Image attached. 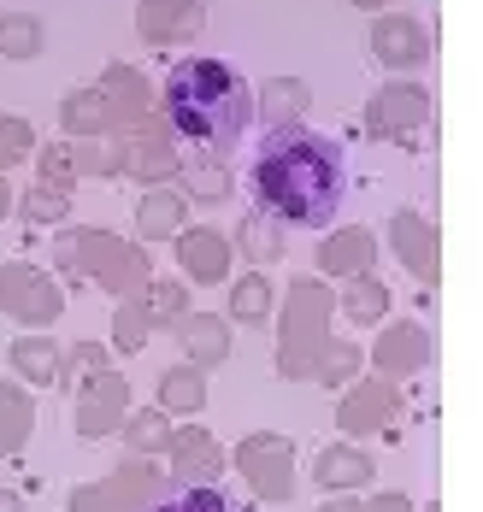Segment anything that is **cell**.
Returning a JSON list of instances; mask_svg holds the SVG:
<instances>
[{"label": "cell", "instance_id": "obj_1", "mask_svg": "<svg viewBox=\"0 0 483 512\" xmlns=\"http://www.w3.org/2000/svg\"><path fill=\"white\" fill-rule=\"evenodd\" d=\"M248 189H254V206L271 218L324 230L348 195V148L313 124H277L254 148Z\"/></svg>", "mask_w": 483, "mask_h": 512}, {"label": "cell", "instance_id": "obj_2", "mask_svg": "<svg viewBox=\"0 0 483 512\" xmlns=\"http://www.w3.org/2000/svg\"><path fill=\"white\" fill-rule=\"evenodd\" d=\"M160 112L171 118L177 142H201V148H218V154H236L248 124H254V89L230 59L189 53L165 77Z\"/></svg>", "mask_w": 483, "mask_h": 512}, {"label": "cell", "instance_id": "obj_3", "mask_svg": "<svg viewBox=\"0 0 483 512\" xmlns=\"http://www.w3.org/2000/svg\"><path fill=\"white\" fill-rule=\"evenodd\" d=\"M330 312H336V295L313 283V277H295L289 283V301H283V318H277V371L283 377H313L319 371V354L330 342Z\"/></svg>", "mask_w": 483, "mask_h": 512}, {"label": "cell", "instance_id": "obj_4", "mask_svg": "<svg viewBox=\"0 0 483 512\" xmlns=\"http://www.w3.org/2000/svg\"><path fill=\"white\" fill-rule=\"evenodd\" d=\"M171 489H177V483H171L148 454H130L124 465H112L107 477L77 483V489L65 495V512H148L154 501H165Z\"/></svg>", "mask_w": 483, "mask_h": 512}, {"label": "cell", "instance_id": "obj_5", "mask_svg": "<svg viewBox=\"0 0 483 512\" xmlns=\"http://www.w3.org/2000/svg\"><path fill=\"white\" fill-rule=\"evenodd\" d=\"M366 136L389 148H425L430 142V89L413 77H389L366 101Z\"/></svg>", "mask_w": 483, "mask_h": 512}, {"label": "cell", "instance_id": "obj_6", "mask_svg": "<svg viewBox=\"0 0 483 512\" xmlns=\"http://www.w3.org/2000/svg\"><path fill=\"white\" fill-rule=\"evenodd\" d=\"M0 312L18 330H48V324H59V312H65V289H59L42 265L6 259L0 265Z\"/></svg>", "mask_w": 483, "mask_h": 512}, {"label": "cell", "instance_id": "obj_7", "mask_svg": "<svg viewBox=\"0 0 483 512\" xmlns=\"http://www.w3.org/2000/svg\"><path fill=\"white\" fill-rule=\"evenodd\" d=\"M236 471L248 477V489L271 501V507H283L289 495H295V442L289 436H277V430H254V436H242L236 442Z\"/></svg>", "mask_w": 483, "mask_h": 512}, {"label": "cell", "instance_id": "obj_8", "mask_svg": "<svg viewBox=\"0 0 483 512\" xmlns=\"http://www.w3.org/2000/svg\"><path fill=\"white\" fill-rule=\"evenodd\" d=\"M112 136H118V148H124V177H136L142 189L171 183V171H177V130H171L165 112H142L136 124H124V130H112Z\"/></svg>", "mask_w": 483, "mask_h": 512}, {"label": "cell", "instance_id": "obj_9", "mask_svg": "<svg viewBox=\"0 0 483 512\" xmlns=\"http://www.w3.org/2000/svg\"><path fill=\"white\" fill-rule=\"evenodd\" d=\"M124 418H130V383H124L118 371H101L95 383H83V389L71 395V430H77L83 442L112 436Z\"/></svg>", "mask_w": 483, "mask_h": 512}, {"label": "cell", "instance_id": "obj_10", "mask_svg": "<svg viewBox=\"0 0 483 512\" xmlns=\"http://www.w3.org/2000/svg\"><path fill=\"white\" fill-rule=\"evenodd\" d=\"M372 59L383 65V71H395V77L419 71V65L430 59V24L425 18H413V12H377Z\"/></svg>", "mask_w": 483, "mask_h": 512}, {"label": "cell", "instance_id": "obj_11", "mask_svg": "<svg viewBox=\"0 0 483 512\" xmlns=\"http://www.w3.org/2000/svg\"><path fill=\"white\" fill-rule=\"evenodd\" d=\"M207 30V6L201 0H136V36L148 48H189Z\"/></svg>", "mask_w": 483, "mask_h": 512}, {"label": "cell", "instance_id": "obj_12", "mask_svg": "<svg viewBox=\"0 0 483 512\" xmlns=\"http://www.w3.org/2000/svg\"><path fill=\"white\" fill-rule=\"evenodd\" d=\"M401 418V389L389 377H354V389L342 395L336 407V424L342 436H377V430H395Z\"/></svg>", "mask_w": 483, "mask_h": 512}, {"label": "cell", "instance_id": "obj_13", "mask_svg": "<svg viewBox=\"0 0 483 512\" xmlns=\"http://www.w3.org/2000/svg\"><path fill=\"white\" fill-rule=\"evenodd\" d=\"M165 477L177 483V489H189V483H218L224 477V448H218V436L207 424H183V430H171V448H165Z\"/></svg>", "mask_w": 483, "mask_h": 512}, {"label": "cell", "instance_id": "obj_14", "mask_svg": "<svg viewBox=\"0 0 483 512\" xmlns=\"http://www.w3.org/2000/svg\"><path fill=\"white\" fill-rule=\"evenodd\" d=\"M230 154H218V148H201V142H183V154H177V171H171V183L183 189V201H224L230 189H236V177H230Z\"/></svg>", "mask_w": 483, "mask_h": 512}, {"label": "cell", "instance_id": "obj_15", "mask_svg": "<svg viewBox=\"0 0 483 512\" xmlns=\"http://www.w3.org/2000/svg\"><path fill=\"white\" fill-rule=\"evenodd\" d=\"M171 242H177V265H183L189 283H224L230 277L236 248H230V236H218L213 224H183Z\"/></svg>", "mask_w": 483, "mask_h": 512}, {"label": "cell", "instance_id": "obj_16", "mask_svg": "<svg viewBox=\"0 0 483 512\" xmlns=\"http://www.w3.org/2000/svg\"><path fill=\"white\" fill-rule=\"evenodd\" d=\"M372 365H377V377H389V383L419 377L430 365V330L425 324H389L372 348Z\"/></svg>", "mask_w": 483, "mask_h": 512}, {"label": "cell", "instance_id": "obj_17", "mask_svg": "<svg viewBox=\"0 0 483 512\" xmlns=\"http://www.w3.org/2000/svg\"><path fill=\"white\" fill-rule=\"evenodd\" d=\"M389 248H395V259H401L425 289L436 283V224H430L425 212L401 206V212L389 218Z\"/></svg>", "mask_w": 483, "mask_h": 512}, {"label": "cell", "instance_id": "obj_18", "mask_svg": "<svg viewBox=\"0 0 483 512\" xmlns=\"http://www.w3.org/2000/svg\"><path fill=\"white\" fill-rule=\"evenodd\" d=\"M377 477V460L360 448V442H330L313 454V483L330 489V495H360Z\"/></svg>", "mask_w": 483, "mask_h": 512}, {"label": "cell", "instance_id": "obj_19", "mask_svg": "<svg viewBox=\"0 0 483 512\" xmlns=\"http://www.w3.org/2000/svg\"><path fill=\"white\" fill-rule=\"evenodd\" d=\"M112 230H95V224H77V230H59L54 236V265L71 277V283H95L101 259L112 254Z\"/></svg>", "mask_w": 483, "mask_h": 512}, {"label": "cell", "instance_id": "obj_20", "mask_svg": "<svg viewBox=\"0 0 483 512\" xmlns=\"http://www.w3.org/2000/svg\"><path fill=\"white\" fill-rule=\"evenodd\" d=\"M183 224H189V201H183L177 183H154L136 201V242H171Z\"/></svg>", "mask_w": 483, "mask_h": 512}, {"label": "cell", "instance_id": "obj_21", "mask_svg": "<svg viewBox=\"0 0 483 512\" xmlns=\"http://www.w3.org/2000/svg\"><path fill=\"white\" fill-rule=\"evenodd\" d=\"M59 348L48 330H24L12 348H6V359H12V377L24 383V389H54L59 383Z\"/></svg>", "mask_w": 483, "mask_h": 512}, {"label": "cell", "instance_id": "obj_22", "mask_svg": "<svg viewBox=\"0 0 483 512\" xmlns=\"http://www.w3.org/2000/svg\"><path fill=\"white\" fill-rule=\"evenodd\" d=\"M177 342H183V359H189V365L213 371V365L230 359V324H224L218 312H183V318H177Z\"/></svg>", "mask_w": 483, "mask_h": 512}, {"label": "cell", "instance_id": "obj_23", "mask_svg": "<svg viewBox=\"0 0 483 512\" xmlns=\"http://www.w3.org/2000/svg\"><path fill=\"white\" fill-rule=\"evenodd\" d=\"M372 265H377V236L360 230V224L330 230V236L319 242V271L324 277H360V271H372Z\"/></svg>", "mask_w": 483, "mask_h": 512}, {"label": "cell", "instance_id": "obj_24", "mask_svg": "<svg viewBox=\"0 0 483 512\" xmlns=\"http://www.w3.org/2000/svg\"><path fill=\"white\" fill-rule=\"evenodd\" d=\"M36 436V401L18 377H0V460H18Z\"/></svg>", "mask_w": 483, "mask_h": 512}, {"label": "cell", "instance_id": "obj_25", "mask_svg": "<svg viewBox=\"0 0 483 512\" xmlns=\"http://www.w3.org/2000/svg\"><path fill=\"white\" fill-rule=\"evenodd\" d=\"M148 277H154L148 248H142V242H124V236L112 242V254L101 259V271H95V283L107 289L112 301H118V295H142V289H148Z\"/></svg>", "mask_w": 483, "mask_h": 512}, {"label": "cell", "instance_id": "obj_26", "mask_svg": "<svg viewBox=\"0 0 483 512\" xmlns=\"http://www.w3.org/2000/svg\"><path fill=\"white\" fill-rule=\"evenodd\" d=\"M59 124H65V136H112L118 130V112H112L107 89L101 83H89V89H71L65 101H59Z\"/></svg>", "mask_w": 483, "mask_h": 512}, {"label": "cell", "instance_id": "obj_27", "mask_svg": "<svg viewBox=\"0 0 483 512\" xmlns=\"http://www.w3.org/2000/svg\"><path fill=\"white\" fill-rule=\"evenodd\" d=\"M101 89H107L112 112H118V130L136 124L142 112H154V89H148V77H142L136 65H124V59H112L107 71H101Z\"/></svg>", "mask_w": 483, "mask_h": 512}, {"label": "cell", "instance_id": "obj_28", "mask_svg": "<svg viewBox=\"0 0 483 512\" xmlns=\"http://www.w3.org/2000/svg\"><path fill=\"white\" fill-rule=\"evenodd\" d=\"M230 248L248 259L254 271L277 265V259H283V248H289V242H283V218H271V212H260V206H254V212L236 224V242H230Z\"/></svg>", "mask_w": 483, "mask_h": 512}, {"label": "cell", "instance_id": "obj_29", "mask_svg": "<svg viewBox=\"0 0 483 512\" xmlns=\"http://www.w3.org/2000/svg\"><path fill=\"white\" fill-rule=\"evenodd\" d=\"M307 106H313V95H307L301 77H266V89L254 95V112H260L266 130H277V124H301Z\"/></svg>", "mask_w": 483, "mask_h": 512}, {"label": "cell", "instance_id": "obj_30", "mask_svg": "<svg viewBox=\"0 0 483 512\" xmlns=\"http://www.w3.org/2000/svg\"><path fill=\"white\" fill-rule=\"evenodd\" d=\"M160 407L177 412V418H195V412H207V371L201 365H171L160 371Z\"/></svg>", "mask_w": 483, "mask_h": 512}, {"label": "cell", "instance_id": "obj_31", "mask_svg": "<svg viewBox=\"0 0 483 512\" xmlns=\"http://www.w3.org/2000/svg\"><path fill=\"white\" fill-rule=\"evenodd\" d=\"M271 312H277V295H271L266 271H242V277L230 283V318L248 324V330H266Z\"/></svg>", "mask_w": 483, "mask_h": 512}, {"label": "cell", "instance_id": "obj_32", "mask_svg": "<svg viewBox=\"0 0 483 512\" xmlns=\"http://www.w3.org/2000/svg\"><path fill=\"white\" fill-rule=\"evenodd\" d=\"M118 430H124V448H130V454L160 460L165 448H171V412L165 407H130V418H124Z\"/></svg>", "mask_w": 483, "mask_h": 512}, {"label": "cell", "instance_id": "obj_33", "mask_svg": "<svg viewBox=\"0 0 483 512\" xmlns=\"http://www.w3.org/2000/svg\"><path fill=\"white\" fill-rule=\"evenodd\" d=\"M48 48V24L36 12H0V59H42Z\"/></svg>", "mask_w": 483, "mask_h": 512}, {"label": "cell", "instance_id": "obj_34", "mask_svg": "<svg viewBox=\"0 0 483 512\" xmlns=\"http://www.w3.org/2000/svg\"><path fill=\"white\" fill-rule=\"evenodd\" d=\"M18 212H24V224H65V218H71V189H65V183H48V177H36V183H30V189H24V195H18Z\"/></svg>", "mask_w": 483, "mask_h": 512}, {"label": "cell", "instance_id": "obj_35", "mask_svg": "<svg viewBox=\"0 0 483 512\" xmlns=\"http://www.w3.org/2000/svg\"><path fill=\"white\" fill-rule=\"evenodd\" d=\"M148 336H154L148 301H142V295H118V307H112V348H118V354H142Z\"/></svg>", "mask_w": 483, "mask_h": 512}, {"label": "cell", "instance_id": "obj_36", "mask_svg": "<svg viewBox=\"0 0 483 512\" xmlns=\"http://www.w3.org/2000/svg\"><path fill=\"white\" fill-rule=\"evenodd\" d=\"M336 307L348 312L360 330H372V324H383V312H389V289L377 283L372 271H360V277H348V289H342V301Z\"/></svg>", "mask_w": 483, "mask_h": 512}, {"label": "cell", "instance_id": "obj_37", "mask_svg": "<svg viewBox=\"0 0 483 512\" xmlns=\"http://www.w3.org/2000/svg\"><path fill=\"white\" fill-rule=\"evenodd\" d=\"M101 371H112V348L107 342H77V348H65L59 354V389H83V383H95Z\"/></svg>", "mask_w": 483, "mask_h": 512}, {"label": "cell", "instance_id": "obj_38", "mask_svg": "<svg viewBox=\"0 0 483 512\" xmlns=\"http://www.w3.org/2000/svg\"><path fill=\"white\" fill-rule=\"evenodd\" d=\"M142 301H148V318H154V330H165V324H177V318L189 312V283H171V277H148Z\"/></svg>", "mask_w": 483, "mask_h": 512}, {"label": "cell", "instance_id": "obj_39", "mask_svg": "<svg viewBox=\"0 0 483 512\" xmlns=\"http://www.w3.org/2000/svg\"><path fill=\"white\" fill-rule=\"evenodd\" d=\"M148 512H236V507L218 483H189V489H171L165 501H154Z\"/></svg>", "mask_w": 483, "mask_h": 512}, {"label": "cell", "instance_id": "obj_40", "mask_svg": "<svg viewBox=\"0 0 483 512\" xmlns=\"http://www.w3.org/2000/svg\"><path fill=\"white\" fill-rule=\"evenodd\" d=\"M360 377V342H324L319 354V371H313V383H330V389H348Z\"/></svg>", "mask_w": 483, "mask_h": 512}, {"label": "cell", "instance_id": "obj_41", "mask_svg": "<svg viewBox=\"0 0 483 512\" xmlns=\"http://www.w3.org/2000/svg\"><path fill=\"white\" fill-rule=\"evenodd\" d=\"M30 154H36V124L18 118V112H0V171L24 165Z\"/></svg>", "mask_w": 483, "mask_h": 512}, {"label": "cell", "instance_id": "obj_42", "mask_svg": "<svg viewBox=\"0 0 483 512\" xmlns=\"http://www.w3.org/2000/svg\"><path fill=\"white\" fill-rule=\"evenodd\" d=\"M36 171H42L48 183L77 189V142H71V136H65V142H36Z\"/></svg>", "mask_w": 483, "mask_h": 512}, {"label": "cell", "instance_id": "obj_43", "mask_svg": "<svg viewBox=\"0 0 483 512\" xmlns=\"http://www.w3.org/2000/svg\"><path fill=\"white\" fill-rule=\"evenodd\" d=\"M366 512H413V501L407 495H372V501H360Z\"/></svg>", "mask_w": 483, "mask_h": 512}, {"label": "cell", "instance_id": "obj_44", "mask_svg": "<svg viewBox=\"0 0 483 512\" xmlns=\"http://www.w3.org/2000/svg\"><path fill=\"white\" fill-rule=\"evenodd\" d=\"M319 512H366V507H360V495H336V501H324Z\"/></svg>", "mask_w": 483, "mask_h": 512}, {"label": "cell", "instance_id": "obj_45", "mask_svg": "<svg viewBox=\"0 0 483 512\" xmlns=\"http://www.w3.org/2000/svg\"><path fill=\"white\" fill-rule=\"evenodd\" d=\"M0 512H24V495L18 489H0Z\"/></svg>", "mask_w": 483, "mask_h": 512}, {"label": "cell", "instance_id": "obj_46", "mask_svg": "<svg viewBox=\"0 0 483 512\" xmlns=\"http://www.w3.org/2000/svg\"><path fill=\"white\" fill-rule=\"evenodd\" d=\"M12 201H18V195H12V183H6V171H0V218L12 212Z\"/></svg>", "mask_w": 483, "mask_h": 512}, {"label": "cell", "instance_id": "obj_47", "mask_svg": "<svg viewBox=\"0 0 483 512\" xmlns=\"http://www.w3.org/2000/svg\"><path fill=\"white\" fill-rule=\"evenodd\" d=\"M354 6H360V12H389L395 0H354Z\"/></svg>", "mask_w": 483, "mask_h": 512}]
</instances>
